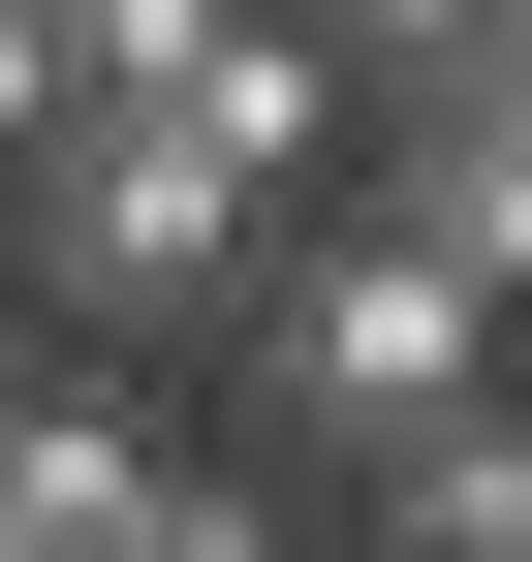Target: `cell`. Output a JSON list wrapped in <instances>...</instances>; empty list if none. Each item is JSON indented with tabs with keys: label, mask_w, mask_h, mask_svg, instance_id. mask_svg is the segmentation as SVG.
I'll use <instances>...</instances> for the list:
<instances>
[{
	"label": "cell",
	"mask_w": 532,
	"mask_h": 562,
	"mask_svg": "<svg viewBox=\"0 0 532 562\" xmlns=\"http://www.w3.org/2000/svg\"><path fill=\"white\" fill-rule=\"evenodd\" d=\"M313 94H408V63H501V0H282Z\"/></svg>",
	"instance_id": "cell-5"
},
{
	"label": "cell",
	"mask_w": 532,
	"mask_h": 562,
	"mask_svg": "<svg viewBox=\"0 0 532 562\" xmlns=\"http://www.w3.org/2000/svg\"><path fill=\"white\" fill-rule=\"evenodd\" d=\"M95 562H282V531H251V469H157V501H125Z\"/></svg>",
	"instance_id": "cell-6"
},
{
	"label": "cell",
	"mask_w": 532,
	"mask_h": 562,
	"mask_svg": "<svg viewBox=\"0 0 532 562\" xmlns=\"http://www.w3.org/2000/svg\"><path fill=\"white\" fill-rule=\"evenodd\" d=\"M0 250H32V313L63 344H220V281L282 250L188 125H95V94H32V157H0Z\"/></svg>",
	"instance_id": "cell-2"
},
{
	"label": "cell",
	"mask_w": 532,
	"mask_h": 562,
	"mask_svg": "<svg viewBox=\"0 0 532 562\" xmlns=\"http://www.w3.org/2000/svg\"><path fill=\"white\" fill-rule=\"evenodd\" d=\"M345 220L376 250H439V281H470V313H532V63H408V94H345Z\"/></svg>",
	"instance_id": "cell-3"
},
{
	"label": "cell",
	"mask_w": 532,
	"mask_h": 562,
	"mask_svg": "<svg viewBox=\"0 0 532 562\" xmlns=\"http://www.w3.org/2000/svg\"><path fill=\"white\" fill-rule=\"evenodd\" d=\"M220 375H251V438H345L376 469V438H439V406H501V313L439 250H376V220H282L220 281Z\"/></svg>",
	"instance_id": "cell-1"
},
{
	"label": "cell",
	"mask_w": 532,
	"mask_h": 562,
	"mask_svg": "<svg viewBox=\"0 0 532 562\" xmlns=\"http://www.w3.org/2000/svg\"><path fill=\"white\" fill-rule=\"evenodd\" d=\"M345 501H376V562H532V406H439V438H376Z\"/></svg>",
	"instance_id": "cell-4"
}]
</instances>
